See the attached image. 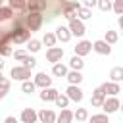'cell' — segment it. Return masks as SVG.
<instances>
[{"instance_id": "cell-25", "label": "cell", "mask_w": 123, "mask_h": 123, "mask_svg": "<svg viewBox=\"0 0 123 123\" xmlns=\"http://www.w3.org/2000/svg\"><path fill=\"white\" fill-rule=\"evenodd\" d=\"M110 77H111L113 83H119V81L123 79V67H113L111 73H110Z\"/></svg>"}, {"instance_id": "cell-29", "label": "cell", "mask_w": 123, "mask_h": 123, "mask_svg": "<svg viewBox=\"0 0 123 123\" xmlns=\"http://www.w3.org/2000/svg\"><path fill=\"white\" fill-rule=\"evenodd\" d=\"M21 65H23V67H29V69H33V67L37 65V60H35L33 56H25V58L21 60Z\"/></svg>"}, {"instance_id": "cell-2", "label": "cell", "mask_w": 123, "mask_h": 123, "mask_svg": "<svg viewBox=\"0 0 123 123\" xmlns=\"http://www.w3.org/2000/svg\"><path fill=\"white\" fill-rule=\"evenodd\" d=\"M79 8H81L79 2H71V0L62 2V12H63V17H67V19L77 17V10H79Z\"/></svg>"}, {"instance_id": "cell-13", "label": "cell", "mask_w": 123, "mask_h": 123, "mask_svg": "<svg viewBox=\"0 0 123 123\" xmlns=\"http://www.w3.org/2000/svg\"><path fill=\"white\" fill-rule=\"evenodd\" d=\"M58 94H60V92H58L56 88L46 86V88H42V92H40V100H42V102H54Z\"/></svg>"}, {"instance_id": "cell-11", "label": "cell", "mask_w": 123, "mask_h": 123, "mask_svg": "<svg viewBox=\"0 0 123 123\" xmlns=\"http://www.w3.org/2000/svg\"><path fill=\"white\" fill-rule=\"evenodd\" d=\"M35 86H40V88H46V86H50L52 85V77H48L46 73H37L35 75Z\"/></svg>"}, {"instance_id": "cell-37", "label": "cell", "mask_w": 123, "mask_h": 123, "mask_svg": "<svg viewBox=\"0 0 123 123\" xmlns=\"http://www.w3.org/2000/svg\"><path fill=\"white\" fill-rule=\"evenodd\" d=\"M111 8L115 10V13H117V15H121V13H123V0H113Z\"/></svg>"}, {"instance_id": "cell-10", "label": "cell", "mask_w": 123, "mask_h": 123, "mask_svg": "<svg viewBox=\"0 0 123 123\" xmlns=\"http://www.w3.org/2000/svg\"><path fill=\"white\" fill-rule=\"evenodd\" d=\"M92 50V42H88V40H81V42H77V46H75V56H86L88 52Z\"/></svg>"}, {"instance_id": "cell-9", "label": "cell", "mask_w": 123, "mask_h": 123, "mask_svg": "<svg viewBox=\"0 0 123 123\" xmlns=\"http://www.w3.org/2000/svg\"><path fill=\"white\" fill-rule=\"evenodd\" d=\"M65 92H67L65 96H67L69 100H73V102H81V100H83V90L79 88V85H69Z\"/></svg>"}, {"instance_id": "cell-42", "label": "cell", "mask_w": 123, "mask_h": 123, "mask_svg": "<svg viewBox=\"0 0 123 123\" xmlns=\"http://www.w3.org/2000/svg\"><path fill=\"white\" fill-rule=\"evenodd\" d=\"M4 67V60H2V56H0V69Z\"/></svg>"}, {"instance_id": "cell-23", "label": "cell", "mask_w": 123, "mask_h": 123, "mask_svg": "<svg viewBox=\"0 0 123 123\" xmlns=\"http://www.w3.org/2000/svg\"><path fill=\"white\" fill-rule=\"evenodd\" d=\"M12 15H13V10L10 6H0V21H8L12 19Z\"/></svg>"}, {"instance_id": "cell-19", "label": "cell", "mask_w": 123, "mask_h": 123, "mask_svg": "<svg viewBox=\"0 0 123 123\" xmlns=\"http://www.w3.org/2000/svg\"><path fill=\"white\" fill-rule=\"evenodd\" d=\"M67 81H69V85H79L81 81H83V75H81V71H67Z\"/></svg>"}, {"instance_id": "cell-16", "label": "cell", "mask_w": 123, "mask_h": 123, "mask_svg": "<svg viewBox=\"0 0 123 123\" xmlns=\"http://www.w3.org/2000/svg\"><path fill=\"white\" fill-rule=\"evenodd\" d=\"M102 88H104L106 96H108V94H110V96H115V94H119V92H121L119 85H117V83H113V81H111V83H104V85H102Z\"/></svg>"}, {"instance_id": "cell-20", "label": "cell", "mask_w": 123, "mask_h": 123, "mask_svg": "<svg viewBox=\"0 0 123 123\" xmlns=\"http://www.w3.org/2000/svg\"><path fill=\"white\" fill-rule=\"evenodd\" d=\"M83 65H85V62H83V58H81V56H73V58L69 60V67H71V69H75V71H81V69H83Z\"/></svg>"}, {"instance_id": "cell-30", "label": "cell", "mask_w": 123, "mask_h": 123, "mask_svg": "<svg viewBox=\"0 0 123 123\" xmlns=\"http://www.w3.org/2000/svg\"><path fill=\"white\" fill-rule=\"evenodd\" d=\"M90 123H110L108 121V113H96V115H92Z\"/></svg>"}, {"instance_id": "cell-3", "label": "cell", "mask_w": 123, "mask_h": 123, "mask_svg": "<svg viewBox=\"0 0 123 123\" xmlns=\"http://www.w3.org/2000/svg\"><path fill=\"white\" fill-rule=\"evenodd\" d=\"M10 75L15 81H27V79H31V69L29 67H23V65H15V67H12Z\"/></svg>"}, {"instance_id": "cell-21", "label": "cell", "mask_w": 123, "mask_h": 123, "mask_svg": "<svg viewBox=\"0 0 123 123\" xmlns=\"http://www.w3.org/2000/svg\"><path fill=\"white\" fill-rule=\"evenodd\" d=\"M52 73H54L56 77H65V75H67V67H65L63 63L56 62V63H54V67H52Z\"/></svg>"}, {"instance_id": "cell-7", "label": "cell", "mask_w": 123, "mask_h": 123, "mask_svg": "<svg viewBox=\"0 0 123 123\" xmlns=\"http://www.w3.org/2000/svg\"><path fill=\"white\" fill-rule=\"evenodd\" d=\"M62 58H63V48H60V46H50V48H48L46 60H48L50 63H56V62H60Z\"/></svg>"}, {"instance_id": "cell-8", "label": "cell", "mask_w": 123, "mask_h": 123, "mask_svg": "<svg viewBox=\"0 0 123 123\" xmlns=\"http://www.w3.org/2000/svg\"><path fill=\"white\" fill-rule=\"evenodd\" d=\"M100 108L104 110V113H113V111H117V110H119V100H117L115 96L106 98V100L102 102V106H100Z\"/></svg>"}, {"instance_id": "cell-26", "label": "cell", "mask_w": 123, "mask_h": 123, "mask_svg": "<svg viewBox=\"0 0 123 123\" xmlns=\"http://www.w3.org/2000/svg\"><path fill=\"white\" fill-rule=\"evenodd\" d=\"M21 90L25 92V94H31V92H35V83L33 81H21Z\"/></svg>"}, {"instance_id": "cell-5", "label": "cell", "mask_w": 123, "mask_h": 123, "mask_svg": "<svg viewBox=\"0 0 123 123\" xmlns=\"http://www.w3.org/2000/svg\"><path fill=\"white\" fill-rule=\"evenodd\" d=\"M69 33L71 35H75V37H83L85 35V23L81 21V19H77V17H73V19H69Z\"/></svg>"}, {"instance_id": "cell-34", "label": "cell", "mask_w": 123, "mask_h": 123, "mask_svg": "<svg viewBox=\"0 0 123 123\" xmlns=\"http://www.w3.org/2000/svg\"><path fill=\"white\" fill-rule=\"evenodd\" d=\"M8 90H10V81H6V79H4V81L0 83V100L8 94Z\"/></svg>"}, {"instance_id": "cell-40", "label": "cell", "mask_w": 123, "mask_h": 123, "mask_svg": "<svg viewBox=\"0 0 123 123\" xmlns=\"http://www.w3.org/2000/svg\"><path fill=\"white\" fill-rule=\"evenodd\" d=\"M10 54H12V48H10V46H6V48L2 50V54H0V56H10Z\"/></svg>"}, {"instance_id": "cell-36", "label": "cell", "mask_w": 123, "mask_h": 123, "mask_svg": "<svg viewBox=\"0 0 123 123\" xmlns=\"http://www.w3.org/2000/svg\"><path fill=\"white\" fill-rule=\"evenodd\" d=\"M27 48H29V52H38L40 50V42L38 40H29V44H27Z\"/></svg>"}, {"instance_id": "cell-33", "label": "cell", "mask_w": 123, "mask_h": 123, "mask_svg": "<svg viewBox=\"0 0 123 123\" xmlns=\"http://www.w3.org/2000/svg\"><path fill=\"white\" fill-rule=\"evenodd\" d=\"M104 100H106L104 96H98V94H92V98H90V106H92V108H100Z\"/></svg>"}, {"instance_id": "cell-38", "label": "cell", "mask_w": 123, "mask_h": 123, "mask_svg": "<svg viewBox=\"0 0 123 123\" xmlns=\"http://www.w3.org/2000/svg\"><path fill=\"white\" fill-rule=\"evenodd\" d=\"M25 56H27V52H25V50H15V52H13V58H15V60H19V62H21Z\"/></svg>"}, {"instance_id": "cell-27", "label": "cell", "mask_w": 123, "mask_h": 123, "mask_svg": "<svg viewBox=\"0 0 123 123\" xmlns=\"http://www.w3.org/2000/svg\"><path fill=\"white\" fill-rule=\"evenodd\" d=\"M54 102H56V106H58V108H67V104H69V98H67L65 94H58Z\"/></svg>"}, {"instance_id": "cell-39", "label": "cell", "mask_w": 123, "mask_h": 123, "mask_svg": "<svg viewBox=\"0 0 123 123\" xmlns=\"http://www.w3.org/2000/svg\"><path fill=\"white\" fill-rule=\"evenodd\" d=\"M83 6L85 8H92V6H96V0H83Z\"/></svg>"}, {"instance_id": "cell-4", "label": "cell", "mask_w": 123, "mask_h": 123, "mask_svg": "<svg viewBox=\"0 0 123 123\" xmlns=\"http://www.w3.org/2000/svg\"><path fill=\"white\" fill-rule=\"evenodd\" d=\"M29 33H31V31H27L25 27L12 29V31H10V40H12V42H25V40L29 38Z\"/></svg>"}, {"instance_id": "cell-17", "label": "cell", "mask_w": 123, "mask_h": 123, "mask_svg": "<svg viewBox=\"0 0 123 123\" xmlns=\"http://www.w3.org/2000/svg\"><path fill=\"white\" fill-rule=\"evenodd\" d=\"M73 121V111L67 108H62V113L56 117V123H71Z\"/></svg>"}, {"instance_id": "cell-15", "label": "cell", "mask_w": 123, "mask_h": 123, "mask_svg": "<svg viewBox=\"0 0 123 123\" xmlns=\"http://www.w3.org/2000/svg\"><path fill=\"white\" fill-rule=\"evenodd\" d=\"M21 121H23V123H35V121H37V111H35L33 108H25V110L21 111Z\"/></svg>"}, {"instance_id": "cell-43", "label": "cell", "mask_w": 123, "mask_h": 123, "mask_svg": "<svg viewBox=\"0 0 123 123\" xmlns=\"http://www.w3.org/2000/svg\"><path fill=\"white\" fill-rule=\"evenodd\" d=\"M4 81V75H2V69H0V83Z\"/></svg>"}, {"instance_id": "cell-12", "label": "cell", "mask_w": 123, "mask_h": 123, "mask_svg": "<svg viewBox=\"0 0 123 123\" xmlns=\"http://www.w3.org/2000/svg\"><path fill=\"white\" fill-rule=\"evenodd\" d=\"M92 50H96L98 54H104V56H110L111 54V46L106 42V40H96L92 44Z\"/></svg>"}, {"instance_id": "cell-28", "label": "cell", "mask_w": 123, "mask_h": 123, "mask_svg": "<svg viewBox=\"0 0 123 123\" xmlns=\"http://www.w3.org/2000/svg\"><path fill=\"white\" fill-rule=\"evenodd\" d=\"M117 38H119V35H117L115 31H106V38H104V40H106L108 44H115Z\"/></svg>"}, {"instance_id": "cell-41", "label": "cell", "mask_w": 123, "mask_h": 123, "mask_svg": "<svg viewBox=\"0 0 123 123\" xmlns=\"http://www.w3.org/2000/svg\"><path fill=\"white\" fill-rule=\"evenodd\" d=\"M4 123H17V119H15V117H12V115H10V117H6V121H4Z\"/></svg>"}, {"instance_id": "cell-32", "label": "cell", "mask_w": 123, "mask_h": 123, "mask_svg": "<svg viewBox=\"0 0 123 123\" xmlns=\"http://www.w3.org/2000/svg\"><path fill=\"white\" fill-rule=\"evenodd\" d=\"M42 42H44L46 46H54V44H56V35H54V33H46L44 38H42Z\"/></svg>"}, {"instance_id": "cell-24", "label": "cell", "mask_w": 123, "mask_h": 123, "mask_svg": "<svg viewBox=\"0 0 123 123\" xmlns=\"http://www.w3.org/2000/svg\"><path fill=\"white\" fill-rule=\"evenodd\" d=\"M25 2L27 0H10V8L15 10V12H19V13H23L25 12Z\"/></svg>"}, {"instance_id": "cell-35", "label": "cell", "mask_w": 123, "mask_h": 123, "mask_svg": "<svg viewBox=\"0 0 123 123\" xmlns=\"http://www.w3.org/2000/svg\"><path fill=\"white\" fill-rule=\"evenodd\" d=\"M96 4H98V8H100L102 12L111 10V2H110V0H96Z\"/></svg>"}, {"instance_id": "cell-18", "label": "cell", "mask_w": 123, "mask_h": 123, "mask_svg": "<svg viewBox=\"0 0 123 123\" xmlns=\"http://www.w3.org/2000/svg\"><path fill=\"white\" fill-rule=\"evenodd\" d=\"M56 38L62 40V42H67V40L71 38L69 29H67V27H58V29H56Z\"/></svg>"}, {"instance_id": "cell-31", "label": "cell", "mask_w": 123, "mask_h": 123, "mask_svg": "<svg viewBox=\"0 0 123 123\" xmlns=\"http://www.w3.org/2000/svg\"><path fill=\"white\" fill-rule=\"evenodd\" d=\"M73 117H75L77 121H85V119L88 117V111H86L85 108H79V110H77V111L73 113Z\"/></svg>"}, {"instance_id": "cell-6", "label": "cell", "mask_w": 123, "mask_h": 123, "mask_svg": "<svg viewBox=\"0 0 123 123\" xmlns=\"http://www.w3.org/2000/svg\"><path fill=\"white\" fill-rule=\"evenodd\" d=\"M48 8L46 0H27L25 2V12H42Z\"/></svg>"}, {"instance_id": "cell-1", "label": "cell", "mask_w": 123, "mask_h": 123, "mask_svg": "<svg viewBox=\"0 0 123 123\" xmlns=\"http://www.w3.org/2000/svg\"><path fill=\"white\" fill-rule=\"evenodd\" d=\"M42 25V12H27L25 13V29L37 31Z\"/></svg>"}, {"instance_id": "cell-14", "label": "cell", "mask_w": 123, "mask_h": 123, "mask_svg": "<svg viewBox=\"0 0 123 123\" xmlns=\"http://www.w3.org/2000/svg\"><path fill=\"white\" fill-rule=\"evenodd\" d=\"M37 117H38L42 123H54V121H56V113H54L52 110H40V111L37 113Z\"/></svg>"}, {"instance_id": "cell-22", "label": "cell", "mask_w": 123, "mask_h": 123, "mask_svg": "<svg viewBox=\"0 0 123 123\" xmlns=\"http://www.w3.org/2000/svg\"><path fill=\"white\" fill-rule=\"evenodd\" d=\"M77 15H79V19H81V21H86V19H90V17H92V10H90V8H85V6H81V8L77 10Z\"/></svg>"}]
</instances>
